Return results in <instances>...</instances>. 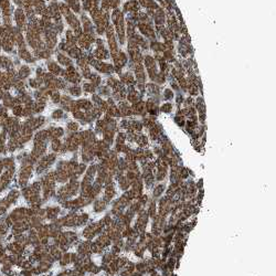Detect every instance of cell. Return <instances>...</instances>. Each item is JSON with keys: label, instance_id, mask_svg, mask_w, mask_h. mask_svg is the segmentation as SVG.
Segmentation results:
<instances>
[{"label": "cell", "instance_id": "1", "mask_svg": "<svg viewBox=\"0 0 276 276\" xmlns=\"http://www.w3.org/2000/svg\"><path fill=\"white\" fill-rule=\"evenodd\" d=\"M94 67H95L99 72L104 73V74H111L112 72H114L113 64L106 63V62H104V61H99Z\"/></svg>", "mask_w": 276, "mask_h": 276}, {"label": "cell", "instance_id": "2", "mask_svg": "<svg viewBox=\"0 0 276 276\" xmlns=\"http://www.w3.org/2000/svg\"><path fill=\"white\" fill-rule=\"evenodd\" d=\"M139 2L138 0H128L127 2L124 3V12H132V11H137L139 12Z\"/></svg>", "mask_w": 276, "mask_h": 276}, {"label": "cell", "instance_id": "3", "mask_svg": "<svg viewBox=\"0 0 276 276\" xmlns=\"http://www.w3.org/2000/svg\"><path fill=\"white\" fill-rule=\"evenodd\" d=\"M120 82L124 85H135L136 84V80L134 75L132 74V72H126L124 74H120Z\"/></svg>", "mask_w": 276, "mask_h": 276}, {"label": "cell", "instance_id": "4", "mask_svg": "<svg viewBox=\"0 0 276 276\" xmlns=\"http://www.w3.org/2000/svg\"><path fill=\"white\" fill-rule=\"evenodd\" d=\"M149 49L153 50L155 53H163L165 51V45L163 43L158 42V41H153L151 43H149Z\"/></svg>", "mask_w": 276, "mask_h": 276}, {"label": "cell", "instance_id": "5", "mask_svg": "<svg viewBox=\"0 0 276 276\" xmlns=\"http://www.w3.org/2000/svg\"><path fill=\"white\" fill-rule=\"evenodd\" d=\"M142 94L136 91V92L132 93V94H127L126 99H127L128 102H130L132 104H136V103H138V102L142 101Z\"/></svg>", "mask_w": 276, "mask_h": 276}, {"label": "cell", "instance_id": "6", "mask_svg": "<svg viewBox=\"0 0 276 276\" xmlns=\"http://www.w3.org/2000/svg\"><path fill=\"white\" fill-rule=\"evenodd\" d=\"M112 20H113L114 24H117L118 22L124 21V14L119 9H114L113 13H112Z\"/></svg>", "mask_w": 276, "mask_h": 276}, {"label": "cell", "instance_id": "7", "mask_svg": "<svg viewBox=\"0 0 276 276\" xmlns=\"http://www.w3.org/2000/svg\"><path fill=\"white\" fill-rule=\"evenodd\" d=\"M142 63H145V66L147 67V70L148 69H156V61H155L154 57H151V55H146L144 57Z\"/></svg>", "mask_w": 276, "mask_h": 276}, {"label": "cell", "instance_id": "8", "mask_svg": "<svg viewBox=\"0 0 276 276\" xmlns=\"http://www.w3.org/2000/svg\"><path fill=\"white\" fill-rule=\"evenodd\" d=\"M147 90L150 95H159L160 93V85L156 84V83H149L146 85Z\"/></svg>", "mask_w": 276, "mask_h": 276}, {"label": "cell", "instance_id": "9", "mask_svg": "<svg viewBox=\"0 0 276 276\" xmlns=\"http://www.w3.org/2000/svg\"><path fill=\"white\" fill-rule=\"evenodd\" d=\"M106 202H104L103 200H97V201H95V203H94V211L95 212H102V211H104L105 210V208H106Z\"/></svg>", "mask_w": 276, "mask_h": 276}, {"label": "cell", "instance_id": "10", "mask_svg": "<svg viewBox=\"0 0 276 276\" xmlns=\"http://www.w3.org/2000/svg\"><path fill=\"white\" fill-rule=\"evenodd\" d=\"M136 142L139 145L140 148H142V147H145V146L148 145V138H147L145 135L138 134V137H137V139H136Z\"/></svg>", "mask_w": 276, "mask_h": 276}, {"label": "cell", "instance_id": "11", "mask_svg": "<svg viewBox=\"0 0 276 276\" xmlns=\"http://www.w3.org/2000/svg\"><path fill=\"white\" fill-rule=\"evenodd\" d=\"M165 191V184H158L156 188L154 189V191H153V194H154V197L155 198H159L161 194H163V192Z\"/></svg>", "mask_w": 276, "mask_h": 276}, {"label": "cell", "instance_id": "12", "mask_svg": "<svg viewBox=\"0 0 276 276\" xmlns=\"http://www.w3.org/2000/svg\"><path fill=\"white\" fill-rule=\"evenodd\" d=\"M90 80L92 81V84L96 87V86H99V84H101V82H102V78H101V76H99V74H96V73H92L91 74V76H90Z\"/></svg>", "mask_w": 276, "mask_h": 276}, {"label": "cell", "instance_id": "13", "mask_svg": "<svg viewBox=\"0 0 276 276\" xmlns=\"http://www.w3.org/2000/svg\"><path fill=\"white\" fill-rule=\"evenodd\" d=\"M146 78H147V75H146L145 71L137 72V73H136V75H135V80H136L138 83H145Z\"/></svg>", "mask_w": 276, "mask_h": 276}, {"label": "cell", "instance_id": "14", "mask_svg": "<svg viewBox=\"0 0 276 276\" xmlns=\"http://www.w3.org/2000/svg\"><path fill=\"white\" fill-rule=\"evenodd\" d=\"M178 83H179V87H181L184 92H187V90H188V86H189L188 80H187V78H179V80H178Z\"/></svg>", "mask_w": 276, "mask_h": 276}, {"label": "cell", "instance_id": "15", "mask_svg": "<svg viewBox=\"0 0 276 276\" xmlns=\"http://www.w3.org/2000/svg\"><path fill=\"white\" fill-rule=\"evenodd\" d=\"M156 84H158V85H161V84H163L165 82H166V75L163 74V73H157V75H156V78H155V81H154Z\"/></svg>", "mask_w": 276, "mask_h": 276}, {"label": "cell", "instance_id": "16", "mask_svg": "<svg viewBox=\"0 0 276 276\" xmlns=\"http://www.w3.org/2000/svg\"><path fill=\"white\" fill-rule=\"evenodd\" d=\"M187 92H189V94H190L191 96L198 95V85L197 84H189Z\"/></svg>", "mask_w": 276, "mask_h": 276}, {"label": "cell", "instance_id": "17", "mask_svg": "<svg viewBox=\"0 0 276 276\" xmlns=\"http://www.w3.org/2000/svg\"><path fill=\"white\" fill-rule=\"evenodd\" d=\"M127 47H128V50H132V51H138V49H139L138 44L135 42L132 38H129V39H128Z\"/></svg>", "mask_w": 276, "mask_h": 276}, {"label": "cell", "instance_id": "18", "mask_svg": "<svg viewBox=\"0 0 276 276\" xmlns=\"http://www.w3.org/2000/svg\"><path fill=\"white\" fill-rule=\"evenodd\" d=\"M163 99H166V101H169V99H172V97H173V92H172V90H171V88H166L163 93Z\"/></svg>", "mask_w": 276, "mask_h": 276}, {"label": "cell", "instance_id": "19", "mask_svg": "<svg viewBox=\"0 0 276 276\" xmlns=\"http://www.w3.org/2000/svg\"><path fill=\"white\" fill-rule=\"evenodd\" d=\"M159 111H161L163 113L168 114L172 111V104L171 103H166V104H163V106L159 108Z\"/></svg>", "mask_w": 276, "mask_h": 276}, {"label": "cell", "instance_id": "20", "mask_svg": "<svg viewBox=\"0 0 276 276\" xmlns=\"http://www.w3.org/2000/svg\"><path fill=\"white\" fill-rule=\"evenodd\" d=\"M96 172H97V168H96V166H95V165H93V166H90V167H88V169L86 170V176L93 178V177H94V175H95Z\"/></svg>", "mask_w": 276, "mask_h": 276}, {"label": "cell", "instance_id": "21", "mask_svg": "<svg viewBox=\"0 0 276 276\" xmlns=\"http://www.w3.org/2000/svg\"><path fill=\"white\" fill-rule=\"evenodd\" d=\"M175 121L177 123V125H178V126H180V127H184V125H186L184 116H179V115H176V117H175Z\"/></svg>", "mask_w": 276, "mask_h": 276}, {"label": "cell", "instance_id": "22", "mask_svg": "<svg viewBox=\"0 0 276 276\" xmlns=\"http://www.w3.org/2000/svg\"><path fill=\"white\" fill-rule=\"evenodd\" d=\"M119 81L117 80V78H113V76H111V78H107V85H108V87H112V88H114L115 87V85L117 84Z\"/></svg>", "mask_w": 276, "mask_h": 276}, {"label": "cell", "instance_id": "23", "mask_svg": "<svg viewBox=\"0 0 276 276\" xmlns=\"http://www.w3.org/2000/svg\"><path fill=\"white\" fill-rule=\"evenodd\" d=\"M126 140V134L125 133H118L117 137H116V142L117 144H125Z\"/></svg>", "mask_w": 276, "mask_h": 276}, {"label": "cell", "instance_id": "24", "mask_svg": "<svg viewBox=\"0 0 276 276\" xmlns=\"http://www.w3.org/2000/svg\"><path fill=\"white\" fill-rule=\"evenodd\" d=\"M84 90H85V92H87V93H94L95 92V90H96V87H95L92 83H85Z\"/></svg>", "mask_w": 276, "mask_h": 276}, {"label": "cell", "instance_id": "25", "mask_svg": "<svg viewBox=\"0 0 276 276\" xmlns=\"http://www.w3.org/2000/svg\"><path fill=\"white\" fill-rule=\"evenodd\" d=\"M99 93L101 95H104V96H109L111 94V88L108 86H101L99 88Z\"/></svg>", "mask_w": 276, "mask_h": 276}, {"label": "cell", "instance_id": "26", "mask_svg": "<svg viewBox=\"0 0 276 276\" xmlns=\"http://www.w3.org/2000/svg\"><path fill=\"white\" fill-rule=\"evenodd\" d=\"M71 262V255L70 254H65L62 256V260H61V265H66Z\"/></svg>", "mask_w": 276, "mask_h": 276}, {"label": "cell", "instance_id": "27", "mask_svg": "<svg viewBox=\"0 0 276 276\" xmlns=\"http://www.w3.org/2000/svg\"><path fill=\"white\" fill-rule=\"evenodd\" d=\"M148 71V75H149V78L154 82L155 81V78H156V75H157V71L156 69H148L147 70Z\"/></svg>", "mask_w": 276, "mask_h": 276}, {"label": "cell", "instance_id": "28", "mask_svg": "<svg viewBox=\"0 0 276 276\" xmlns=\"http://www.w3.org/2000/svg\"><path fill=\"white\" fill-rule=\"evenodd\" d=\"M92 101H93V103H94V105H95V106H99V104L102 103V101H103V99H101V96H99V95H93Z\"/></svg>", "mask_w": 276, "mask_h": 276}, {"label": "cell", "instance_id": "29", "mask_svg": "<svg viewBox=\"0 0 276 276\" xmlns=\"http://www.w3.org/2000/svg\"><path fill=\"white\" fill-rule=\"evenodd\" d=\"M144 70H145V66H144V64L142 63H136L134 65L135 73H137V72H142Z\"/></svg>", "mask_w": 276, "mask_h": 276}, {"label": "cell", "instance_id": "30", "mask_svg": "<svg viewBox=\"0 0 276 276\" xmlns=\"http://www.w3.org/2000/svg\"><path fill=\"white\" fill-rule=\"evenodd\" d=\"M129 124H130V121H129V120H127V119H123V120H121V121H120L119 127H120V128H123V129H126V130H127L128 128H129Z\"/></svg>", "mask_w": 276, "mask_h": 276}, {"label": "cell", "instance_id": "31", "mask_svg": "<svg viewBox=\"0 0 276 276\" xmlns=\"http://www.w3.org/2000/svg\"><path fill=\"white\" fill-rule=\"evenodd\" d=\"M120 3V0H109V7L112 9H117Z\"/></svg>", "mask_w": 276, "mask_h": 276}, {"label": "cell", "instance_id": "32", "mask_svg": "<svg viewBox=\"0 0 276 276\" xmlns=\"http://www.w3.org/2000/svg\"><path fill=\"white\" fill-rule=\"evenodd\" d=\"M163 45H165V50H172L173 49V41H172V40L165 41Z\"/></svg>", "mask_w": 276, "mask_h": 276}, {"label": "cell", "instance_id": "33", "mask_svg": "<svg viewBox=\"0 0 276 276\" xmlns=\"http://www.w3.org/2000/svg\"><path fill=\"white\" fill-rule=\"evenodd\" d=\"M91 74H92V72L90 70V67L88 66H84V69H83V76L85 78H90Z\"/></svg>", "mask_w": 276, "mask_h": 276}, {"label": "cell", "instance_id": "34", "mask_svg": "<svg viewBox=\"0 0 276 276\" xmlns=\"http://www.w3.org/2000/svg\"><path fill=\"white\" fill-rule=\"evenodd\" d=\"M144 156L146 159H151V158H154V153L149 149H146V150H144Z\"/></svg>", "mask_w": 276, "mask_h": 276}, {"label": "cell", "instance_id": "35", "mask_svg": "<svg viewBox=\"0 0 276 276\" xmlns=\"http://www.w3.org/2000/svg\"><path fill=\"white\" fill-rule=\"evenodd\" d=\"M184 106L186 107H190V106H192L193 105V99H192V97H188V99H186L184 101Z\"/></svg>", "mask_w": 276, "mask_h": 276}, {"label": "cell", "instance_id": "36", "mask_svg": "<svg viewBox=\"0 0 276 276\" xmlns=\"http://www.w3.org/2000/svg\"><path fill=\"white\" fill-rule=\"evenodd\" d=\"M80 43H81V45L84 48V49H90V47H91V43L87 42L85 39H83V40H81L80 41Z\"/></svg>", "mask_w": 276, "mask_h": 276}, {"label": "cell", "instance_id": "37", "mask_svg": "<svg viewBox=\"0 0 276 276\" xmlns=\"http://www.w3.org/2000/svg\"><path fill=\"white\" fill-rule=\"evenodd\" d=\"M139 47H140L142 50H149V42L147 41V40H144Z\"/></svg>", "mask_w": 276, "mask_h": 276}, {"label": "cell", "instance_id": "38", "mask_svg": "<svg viewBox=\"0 0 276 276\" xmlns=\"http://www.w3.org/2000/svg\"><path fill=\"white\" fill-rule=\"evenodd\" d=\"M145 86H146L145 83H138V84H137V87H138V90L140 91V94H142V95H144V93H145Z\"/></svg>", "mask_w": 276, "mask_h": 276}, {"label": "cell", "instance_id": "39", "mask_svg": "<svg viewBox=\"0 0 276 276\" xmlns=\"http://www.w3.org/2000/svg\"><path fill=\"white\" fill-rule=\"evenodd\" d=\"M74 117H75V118H78V119H83V118H84V114L82 113V112L76 111V112H74Z\"/></svg>", "mask_w": 276, "mask_h": 276}, {"label": "cell", "instance_id": "40", "mask_svg": "<svg viewBox=\"0 0 276 276\" xmlns=\"http://www.w3.org/2000/svg\"><path fill=\"white\" fill-rule=\"evenodd\" d=\"M71 93L72 94H74V95H80L81 94V88L80 87H72L71 88Z\"/></svg>", "mask_w": 276, "mask_h": 276}, {"label": "cell", "instance_id": "41", "mask_svg": "<svg viewBox=\"0 0 276 276\" xmlns=\"http://www.w3.org/2000/svg\"><path fill=\"white\" fill-rule=\"evenodd\" d=\"M184 101V97L182 94H179L177 96V99H176V102H177V104H182Z\"/></svg>", "mask_w": 276, "mask_h": 276}, {"label": "cell", "instance_id": "42", "mask_svg": "<svg viewBox=\"0 0 276 276\" xmlns=\"http://www.w3.org/2000/svg\"><path fill=\"white\" fill-rule=\"evenodd\" d=\"M78 125L76 123H70L69 124V129H71V130H78Z\"/></svg>", "mask_w": 276, "mask_h": 276}, {"label": "cell", "instance_id": "43", "mask_svg": "<svg viewBox=\"0 0 276 276\" xmlns=\"http://www.w3.org/2000/svg\"><path fill=\"white\" fill-rule=\"evenodd\" d=\"M95 42L97 44V48H105L104 47V41L102 39H95Z\"/></svg>", "mask_w": 276, "mask_h": 276}, {"label": "cell", "instance_id": "44", "mask_svg": "<svg viewBox=\"0 0 276 276\" xmlns=\"http://www.w3.org/2000/svg\"><path fill=\"white\" fill-rule=\"evenodd\" d=\"M170 85H171V87H172V90H175V91H179V85L175 82V81H172L171 83H170Z\"/></svg>", "mask_w": 276, "mask_h": 276}, {"label": "cell", "instance_id": "45", "mask_svg": "<svg viewBox=\"0 0 276 276\" xmlns=\"http://www.w3.org/2000/svg\"><path fill=\"white\" fill-rule=\"evenodd\" d=\"M62 116V112L61 111H57V112H54V114H53V117L54 118H60Z\"/></svg>", "mask_w": 276, "mask_h": 276}, {"label": "cell", "instance_id": "46", "mask_svg": "<svg viewBox=\"0 0 276 276\" xmlns=\"http://www.w3.org/2000/svg\"><path fill=\"white\" fill-rule=\"evenodd\" d=\"M198 119L202 123V124H204V120H205V114H200L198 117Z\"/></svg>", "mask_w": 276, "mask_h": 276}, {"label": "cell", "instance_id": "47", "mask_svg": "<svg viewBox=\"0 0 276 276\" xmlns=\"http://www.w3.org/2000/svg\"><path fill=\"white\" fill-rule=\"evenodd\" d=\"M153 276H161V275H159V274H155V275H153Z\"/></svg>", "mask_w": 276, "mask_h": 276}]
</instances>
